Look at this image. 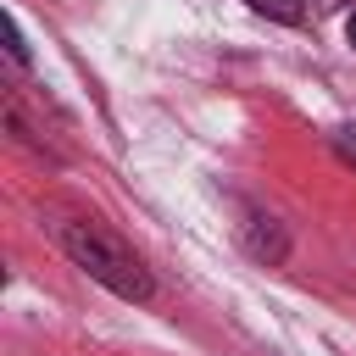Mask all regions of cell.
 Listing matches in <instances>:
<instances>
[{"mask_svg":"<svg viewBox=\"0 0 356 356\" xmlns=\"http://www.w3.org/2000/svg\"><path fill=\"white\" fill-rule=\"evenodd\" d=\"M56 239H61V250L72 256V267H83V273H89L100 289H111L117 300L145 306V300L156 295V278L145 273V261H139L117 234H106L100 222H61Z\"/></svg>","mask_w":356,"mask_h":356,"instance_id":"obj_1","label":"cell"},{"mask_svg":"<svg viewBox=\"0 0 356 356\" xmlns=\"http://www.w3.org/2000/svg\"><path fill=\"white\" fill-rule=\"evenodd\" d=\"M245 245H250V256H261V261H284V250H289L273 217H250V228H245Z\"/></svg>","mask_w":356,"mask_h":356,"instance_id":"obj_2","label":"cell"},{"mask_svg":"<svg viewBox=\"0 0 356 356\" xmlns=\"http://www.w3.org/2000/svg\"><path fill=\"white\" fill-rule=\"evenodd\" d=\"M245 6L273 17V22H306V0H245Z\"/></svg>","mask_w":356,"mask_h":356,"instance_id":"obj_3","label":"cell"},{"mask_svg":"<svg viewBox=\"0 0 356 356\" xmlns=\"http://www.w3.org/2000/svg\"><path fill=\"white\" fill-rule=\"evenodd\" d=\"M6 50H11V61H17V67H28V44H22V28H17V17H6Z\"/></svg>","mask_w":356,"mask_h":356,"instance_id":"obj_4","label":"cell"},{"mask_svg":"<svg viewBox=\"0 0 356 356\" xmlns=\"http://www.w3.org/2000/svg\"><path fill=\"white\" fill-rule=\"evenodd\" d=\"M334 145H339V156H345V161H356V128H339V134H334Z\"/></svg>","mask_w":356,"mask_h":356,"instance_id":"obj_5","label":"cell"},{"mask_svg":"<svg viewBox=\"0 0 356 356\" xmlns=\"http://www.w3.org/2000/svg\"><path fill=\"white\" fill-rule=\"evenodd\" d=\"M345 33H350V44H356V11H350V17H345Z\"/></svg>","mask_w":356,"mask_h":356,"instance_id":"obj_6","label":"cell"},{"mask_svg":"<svg viewBox=\"0 0 356 356\" xmlns=\"http://www.w3.org/2000/svg\"><path fill=\"white\" fill-rule=\"evenodd\" d=\"M317 6H323V11H339V6H345V0H317Z\"/></svg>","mask_w":356,"mask_h":356,"instance_id":"obj_7","label":"cell"}]
</instances>
